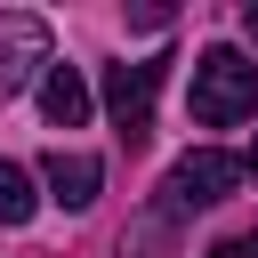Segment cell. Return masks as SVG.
Returning <instances> with one entry per match:
<instances>
[{"label":"cell","mask_w":258,"mask_h":258,"mask_svg":"<svg viewBox=\"0 0 258 258\" xmlns=\"http://www.w3.org/2000/svg\"><path fill=\"white\" fill-rule=\"evenodd\" d=\"M242 40H258V0H250V8H242Z\"/></svg>","instance_id":"cell-9"},{"label":"cell","mask_w":258,"mask_h":258,"mask_svg":"<svg viewBox=\"0 0 258 258\" xmlns=\"http://www.w3.org/2000/svg\"><path fill=\"white\" fill-rule=\"evenodd\" d=\"M153 89H161V56L145 64H105V113L121 121V145L153 137Z\"/></svg>","instance_id":"cell-3"},{"label":"cell","mask_w":258,"mask_h":258,"mask_svg":"<svg viewBox=\"0 0 258 258\" xmlns=\"http://www.w3.org/2000/svg\"><path fill=\"white\" fill-rule=\"evenodd\" d=\"M40 210V194H32V177L16 169V161H0V226H24Z\"/></svg>","instance_id":"cell-7"},{"label":"cell","mask_w":258,"mask_h":258,"mask_svg":"<svg viewBox=\"0 0 258 258\" xmlns=\"http://www.w3.org/2000/svg\"><path fill=\"white\" fill-rule=\"evenodd\" d=\"M48 64V24L24 8H0V89H24Z\"/></svg>","instance_id":"cell-4"},{"label":"cell","mask_w":258,"mask_h":258,"mask_svg":"<svg viewBox=\"0 0 258 258\" xmlns=\"http://www.w3.org/2000/svg\"><path fill=\"white\" fill-rule=\"evenodd\" d=\"M210 258H258V226H250V234H234V242H218Z\"/></svg>","instance_id":"cell-8"},{"label":"cell","mask_w":258,"mask_h":258,"mask_svg":"<svg viewBox=\"0 0 258 258\" xmlns=\"http://www.w3.org/2000/svg\"><path fill=\"white\" fill-rule=\"evenodd\" d=\"M242 185V161L218 153V145H194L169 177H161V218H194V210H218L226 194Z\"/></svg>","instance_id":"cell-2"},{"label":"cell","mask_w":258,"mask_h":258,"mask_svg":"<svg viewBox=\"0 0 258 258\" xmlns=\"http://www.w3.org/2000/svg\"><path fill=\"white\" fill-rule=\"evenodd\" d=\"M40 113H48L56 129H81V121H89V81H81L73 64H48V73H40Z\"/></svg>","instance_id":"cell-6"},{"label":"cell","mask_w":258,"mask_h":258,"mask_svg":"<svg viewBox=\"0 0 258 258\" xmlns=\"http://www.w3.org/2000/svg\"><path fill=\"white\" fill-rule=\"evenodd\" d=\"M40 177H48V202L89 210V202H97V185H105V161H97V153H64V145H56V153L40 161Z\"/></svg>","instance_id":"cell-5"},{"label":"cell","mask_w":258,"mask_h":258,"mask_svg":"<svg viewBox=\"0 0 258 258\" xmlns=\"http://www.w3.org/2000/svg\"><path fill=\"white\" fill-rule=\"evenodd\" d=\"M242 177H258V145H250V161H242Z\"/></svg>","instance_id":"cell-10"},{"label":"cell","mask_w":258,"mask_h":258,"mask_svg":"<svg viewBox=\"0 0 258 258\" xmlns=\"http://www.w3.org/2000/svg\"><path fill=\"white\" fill-rule=\"evenodd\" d=\"M202 129H234L242 113H258V64L242 48H202L194 56V89H185Z\"/></svg>","instance_id":"cell-1"}]
</instances>
